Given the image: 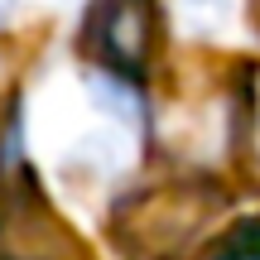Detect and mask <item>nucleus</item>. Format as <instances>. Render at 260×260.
<instances>
[{"label":"nucleus","instance_id":"obj_1","mask_svg":"<svg viewBox=\"0 0 260 260\" xmlns=\"http://www.w3.org/2000/svg\"><path fill=\"white\" fill-rule=\"evenodd\" d=\"M217 212H222V193L198 178L145 188L125 198L116 212V246L135 260H178Z\"/></svg>","mask_w":260,"mask_h":260},{"label":"nucleus","instance_id":"obj_2","mask_svg":"<svg viewBox=\"0 0 260 260\" xmlns=\"http://www.w3.org/2000/svg\"><path fill=\"white\" fill-rule=\"evenodd\" d=\"M154 0H92L87 5V53L102 63V73L145 77L154 58Z\"/></svg>","mask_w":260,"mask_h":260},{"label":"nucleus","instance_id":"obj_3","mask_svg":"<svg viewBox=\"0 0 260 260\" xmlns=\"http://www.w3.org/2000/svg\"><path fill=\"white\" fill-rule=\"evenodd\" d=\"M174 15L188 34H212L232 19V0H174Z\"/></svg>","mask_w":260,"mask_h":260},{"label":"nucleus","instance_id":"obj_4","mask_svg":"<svg viewBox=\"0 0 260 260\" xmlns=\"http://www.w3.org/2000/svg\"><path fill=\"white\" fill-rule=\"evenodd\" d=\"M207 260H260V222H241L207 246Z\"/></svg>","mask_w":260,"mask_h":260},{"label":"nucleus","instance_id":"obj_5","mask_svg":"<svg viewBox=\"0 0 260 260\" xmlns=\"http://www.w3.org/2000/svg\"><path fill=\"white\" fill-rule=\"evenodd\" d=\"M15 5H19V0H0V29H5V19L15 15Z\"/></svg>","mask_w":260,"mask_h":260}]
</instances>
